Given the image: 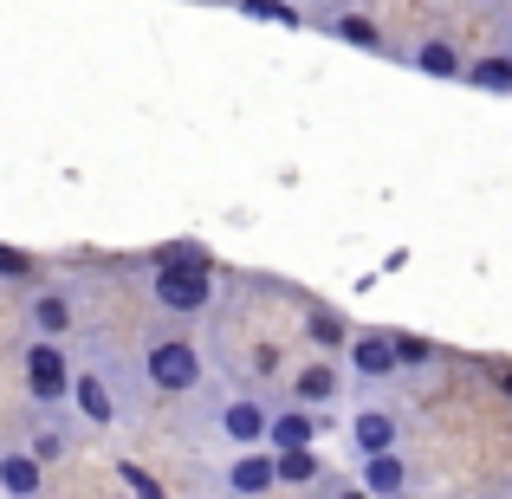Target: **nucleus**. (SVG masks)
<instances>
[{"label":"nucleus","instance_id":"nucleus-1","mask_svg":"<svg viewBox=\"0 0 512 499\" xmlns=\"http://www.w3.org/2000/svg\"><path fill=\"white\" fill-rule=\"evenodd\" d=\"M130 389H137V370L117 357L111 344H91L85 357H72V396H65V415L91 435H111L130 415Z\"/></svg>","mask_w":512,"mask_h":499},{"label":"nucleus","instance_id":"nucleus-2","mask_svg":"<svg viewBox=\"0 0 512 499\" xmlns=\"http://www.w3.org/2000/svg\"><path fill=\"white\" fill-rule=\"evenodd\" d=\"M195 422L188 435L201 448H221V454H247V448H266V422H273V402L260 389H221V383H201L195 396Z\"/></svg>","mask_w":512,"mask_h":499},{"label":"nucleus","instance_id":"nucleus-3","mask_svg":"<svg viewBox=\"0 0 512 499\" xmlns=\"http://www.w3.org/2000/svg\"><path fill=\"white\" fill-rule=\"evenodd\" d=\"M143 292L169 325H195L221 305V279H214V260L201 247H163L143 273Z\"/></svg>","mask_w":512,"mask_h":499},{"label":"nucleus","instance_id":"nucleus-4","mask_svg":"<svg viewBox=\"0 0 512 499\" xmlns=\"http://www.w3.org/2000/svg\"><path fill=\"white\" fill-rule=\"evenodd\" d=\"M137 383L163 402H188L201 383H208V357L182 325H163L137 344Z\"/></svg>","mask_w":512,"mask_h":499},{"label":"nucleus","instance_id":"nucleus-5","mask_svg":"<svg viewBox=\"0 0 512 499\" xmlns=\"http://www.w3.org/2000/svg\"><path fill=\"white\" fill-rule=\"evenodd\" d=\"M78 292L65 286V279H26L20 286V325L26 337H46V344H65V337L78 331Z\"/></svg>","mask_w":512,"mask_h":499},{"label":"nucleus","instance_id":"nucleus-6","mask_svg":"<svg viewBox=\"0 0 512 499\" xmlns=\"http://www.w3.org/2000/svg\"><path fill=\"white\" fill-rule=\"evenodd\" d=\"M20 389L33 409H65V396H72V350L46 344V337H26L20 344Z\"/></svg>","mask_w":512,"mask_h":499},{"label":"nucleus","instance_id":"nucleus-7","mask_svg":"<svg viewBox=\"0 0 512 499\" xmlns=\"http://www.w3.org/2000/svg\"><path fill=\"white\" fill-rule=\"evenodd\" d=\"M344 435H350V461H376V454H402V441H409V422H402L396 402L357 396V409H350Z\"/></svg>","mask_w":512,"mask_h":499},{"label":"nucleus","instance_id":"nucleus-8","mask_svg":"<svg viewBox=\"0 0 512 499\" xmlns=\"http://www.w3.org/2000/svg\"><path fill=\"white\" fill-rule=\"evenodd\" d=\"M20 448L33 454L39 467H59V461H72V448H78V422L65 409H33V402H26Z\"/></svg>","mask_w":512,"mask_h":499},{"label":"nucleus","instance_id":"nucleus-9","mask_svg":"<svg viewBox=\"0 0 512 499\" xmlns=\"http://www.w3.org/2000/svg\"><path fill=\"white\" fill-rule=\"evenodd\" d=\"M338 363H344V376L357 389H383V383H396V350H389V331H350V344L338 350Z\"/></svg>","mask_w":512,"mask_h":499},{"label":"nucleus","instance_id":"nucleus-10","mask_svg":"<svg viewBox=\"0 0 512 499\" xmlns=\"http://www.w3.org/2000/svg\"><path fill=\"white\" fill-rule=\"evenodd\" d=\"M344 389H350L344 363H338V357H312V363H299V370H292V409L331 415V409L344 402Z\"/></svg>","mask_w":512,"mask_h":499},{"label":"nucleus","instance_id":"nucleus-11","mask_svg":"<svg viewBox=\"0 0 512 499\" xmlns=\"http://www.w3.org/2000/svg\"><path fill=\"white\" fill-rule=\"evenodd\" d=\"M221 499H273L279 493V474H273V454L266 448H247V454H227L221 474H214Z\"/></svg>","mask_w":512,"mask_h":499},{"label":"nucleus","instance_id":"nucleus-12","mask_svg":"<svg viewBox=\"0 0 512 499\" xmlns=\"http://www.w3.org/2000/svg\"><path fill=\"white\" fill-rule=\"evenodd\" d=\"M409 72H422V78H441V85H461V72H467V59H461V46H454L448 33H422V39H409V46H389Z\"/></svg>","mask_w":512,"mask_h":499},{"label":"nucleus","instance_id":"nucleus-13","mask_svg":"<svg viewBox=\"0 0 512 499\" xmlns=\"http://www.w3.org/2000/svg\"><path fill=\"white\" fill-rule=\"evenodd\" d=\"M318 33H331L338 46H357V52H370V59H389V33L370 20L363 7H331L325 20H318Z\"/></svg>","mask_w":512,"mask_h":499},{"label":"nucleus","instance_id":"nucleus-14","mask_svg":"<svg viewBox=\"0 0 512 499\" xmlns=\"http://www.w3.org/2000/svg\"><path fill=\"white\" fill-rule=\"evenodd\" d=\"M357 487L370 493V499H409L415 493L409 454H376V461H357Z\"/></svg>","mask_w":512,"mask_h":499},{"label":"nucleus","instance_id":"nucleus-15","mask_svg":"<svg viewBox=\"0 0 512 499\" xmlns=\"http://www.w3.org/2000/svg\"><path fill=\"white\" fill-rule=\"evenodd\" d=\"M0 499H46V467L20 441H0Z\"/></svg>","mask_w":512,"mask_h":499},{"label":"nucleus","instance_id":"nucleus-16","mask_svg":"<svg viewBox=\"0 0 512 499\" xmlns=\"http://www.w3.org/2000/svg\"><path fill=\"white\" fill-rule=\"evenodd\" d=\"M299 448H318V415L305 409H279L273 402V422H266V454H299Z\"/></svg>","mask_w":512,"mask_h":499},{"label":"nucleus","instance_id":"nucleus-17","mask_svg":"<svg viewBox=\"0 0 512 499\" xmlns=\"http://www.w3.org/2000/svg\"><path fill=\"white\" fill-rule=\"evenodd\" d=\"M461 85H467V91H487V98H512V46H500V52H480V59H467Z\"/></svg>","mask_w":512,"mask_h":499},{"label":"nucleus","instance_id":"nucleus-18","mask_svg":"<svg viewBox=\"0 0 512 499\" xmlns=\"http://www.w3.org/2000/svg\"><path fill=\"white\" fill-rule=\"evenodd\" d=\"M273 474H279V487H325V461H318V448L273 454Z\"/></svg>","mask_w":512,"mask_h":499},{"label":"nucleus","instance_id":"nucleus-19","mask_svg":"<svg viewBox=\"0 0 512 499\" xmlns=\"http://www.w3.org/2000/svg\"><path fill=\"white\" fill-rule=\"evenodd\" d=\"M389 350H396V370L402 376H409V370H428V363L441 357L435 337H422V331H389Z\"/></svg>","mask_w":512,"mask_h":499},{"label":"nucleus","instance_id":"nucleus-20","mask_svg":"<svg viewBox=\"0 0 512 499\" xmlns=\"http://www.w3.org/2000/svg\"><path fill=\"white\" fill-rule=\"evenodd\" d=\"M305 331H312V344L331 357V350H344V344H350V331H357V325H344L331 305H312V312H305Z\"/></svg>","mask_w":512,"mask_h":499},{"label":"nucleus","instance_id":"nucleus-21","mask_svg":"<svg viewBox=\"0 0 512 499\" xmlns=\"http://www.w3.org/2000/svg\"><path fill=\"white\" fill-rule=\"evenodd\" d=\"M247 20H273V26H305L299 13H292V0H234Z\"/></svg>","mask_w":512,"mask_h":499},{"label":"nucleus","instance_id":"nucleus-22","mask_svg":"<svg viewBox=\"0 0 512 499\" xmlns=\"http://www.w3.org/2000/svg\"><path fill=\"white\" fill-rule=\"evenodd\" d=\"M0 279H20V286H26V279H33V260H26V253H7V247H0Z\"/></svg>","mask_w":512,"mask_h":499},{"label":"nucleus","instance_id":"nucleus-23","mask_svg":"<svg viewBox=\"0 0 512 499\" xmlns=\"http://www.w3.org/2000/svg\"><path fill=\"white\" fill-rule=\"evenodd\" d=\"M325 487H331L325 499H370V493H363V487H357V480H325Z\"/></svg>","mask_w":512,"mask_h":499},{"label":"nucleus","instance_id":"nucleus-24","mask_svg":"<svg viewBox=\"0 0 512 499\" xmlns=\"http://www.w3.org/2000/svg\"><path fill=\"white\" fill-rule=\"evenodd\" d=\"M500 389H506V396H512V370H506V376H500Z\"/></svg>","mask_w":512,"mask_h":499},{"label":"nucleus","instance_id":"nucleus-25","mask_svg":"<svg viewBox=\"0 0 512 499\" xmlns=\"http://www.w3.org/2000/svg\"><path fill=\"white\" fill-rule=\"evenodd\" d=\"M409 499H435V493H409Z\"/></svg>","mask_w":512,"mask_h":499}]
</instances>
